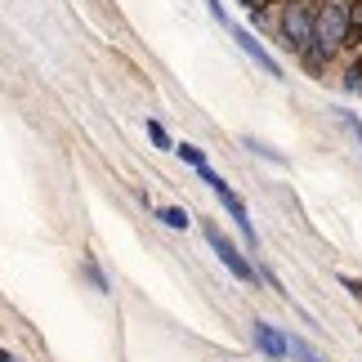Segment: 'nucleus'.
Instances as JSON below:
<instances>
[{
    "instance_id": "obj_1",
    "label": "nucleus",
    "mask_w": 362,
    "mask_h": 362,
    "mask_svg": "<svg viewBox=\"0 0 362 362\" xmlns=\"http://www.w3.org/2000/svg\"><path fill=\"white\" fill-rule=\"evenodd\" d=\"M197 175H202V184L215 192L219 197V206H224L228 211V219L233 224H238V233H242V242H246V250H255L259 246V238H255V224H250V215H246V202L238 197V192H233L224 179H219V170H211V165H197Z\"/></svg>"
},
{
    "instance_id": "obj_2",
    "label": "nucleus",
    "mask_w": 362,
    "mask_h": 362,
    "mask_svg": "<svg viewBox=\"0 0 362 362\" xmlns=\"http://www.w3.org/2000/svg\"><path fill=\"white\" fill-rule=\"evenodd\" d=\"M202 233H206V242H211V250L219 255V264H224V269H228L233 277H238V282H246V286H259V269L246 259V250H242L238 242L219 233V224H211V219H206V224H202Z\"/></svg>"
},
{
    "instance_id": "obj_3",
    "label": "nucleus",
    "mask_w": 362,
    "mask_h": 362,
    "mask_svg": "<svg viewBox=\"0 0 362 362\" xmlns=\"http://www.w3.org/2000/svg\"><path fill=\"white\" fill-rule=\"evenodd\" d=\"M277 36H282V45L300 59L304 45L313 40V5L309 0H286L282 18H277Z\"/></svg>"
},
{
    "instance_id": "obj_4",
    "label": "nucleus",
    "mask_w": 362,
    "mask_h": 362,
    "mask_svg": "<svg viewBox=\"0 0 362 362\" xmlns=\"http://www.w3.org/2000/svg\"><path fill=\"white\" fill-rule=\"evenodd\" d=\"M344 27H349V0H317L313 5V40L340 49Z\"/></svg>"
},
{
    "instance_id": "obj_5",
    "label": "nucleus",
    "mask_w": 362,
    "mask_h": 362,
    "mask_svg": "<svg viewBox=\"0 0 362 362\" xmlns=\"http://www.w3.org/2000/svg\"><path fill=\"white\" fill-rule=\"evenodd\" d=\"M233 40H238V45H242V49H246V54H250V59H255V63H259L269 76H282V63H277L273 54L259 45V40H255V32H246V27H233Z\"/></svg>"
},
{
    "instance_id": "obj_6",
    "label": "nucleus",
    "mask_w": 362,
    "mask_h": 362,
    "mask_svg": "<svg viewBox=\"0 0 362 362\" xmlns=\"http://www.w3.org/2000/svg\"><path fill=\"white\" fill-rule=\"evenodd\" d=\"M250 340L259 344V354H269V358H286V336L277 327H269V322H255L250 327Z\"/></svg>"
},
{
    "instance_id": "obj_7",
    "label": "nucleus",
    "mask_w": 362,
    "mask_h": 362,
    "mask_svg": "<svg viewBox=\"0 0 362 362\" xmlns=\"http://www.w3.org/2000/svg\"><path fill=\"white\" fill-rule=\"evenodd\" d=\"M331 59H336V49H331V45H322V40H309V45H304V54H300L304 72H313V76H322Z\"/></svg>"
},
{
    "instance_id": "obj_8",
    "label": "nucleus",
    "mask_w": 362,
    "mask_h": 362,
    "mask_svg": "<svg viewBox=\"0 0 362 362\" xmlns=\"http://www.w3.org/2000/svg\"><path fill=\"white\" fill-rule=\"evenodd\" d=\"M286 358H291V362H327V358L317 354V349H313V344L304 340V336H296V331L286 336Z\"/></svg>"
},
{
    "instance_id": "obj_9",
    "label": "nucleus",
    "mask_w": 362,
    "mask_h": 362,
    "mask_svg": "<svg viewBox=\"0 0 362 362\" xmlns=\"http://www.w3.org/2000/svg\"><path fill=\"white\" fill-rule=\"evenodd\" d=\"M344 49H362V0H349V27H344Z\"/></svg>"
},
{
    "instance_id": "obj_10",
    "label": "nucleus",
    "mask_w": 362,
    "mask_h": 362,
    "mask_svg": "<svg viewBox=\"0 0 362 362\" xmlns=\"http://www.w3.org/2000/svg\"><path fill=\"white\" fill-rule=\"evenodd\" d=\"M157 219H161L165 228H188V224H192V219H188V211H179V206H161V211H157Z\"/></svg>"
},
{
    "instance_id": "obj_11",
    "label": "nucleus",
    "mask_w": 362,
    "mask_h": 362,
    "mask_svg": "<svg viewBox=\"0 0 362 362\" xmlns=\"http://www.w3.org/2000/svg\"><path fill=\"white\" fill-rule=\"evenodd\" d=\"M242 144H246L250 152H259V157H264V161H273V165H286V157H282V152H273L269 144H259V139H250V134H246V139H242Z\"/></svg>"
},
{
    "instance_id": "obj_12",
    "label": "nucleus",
    "mask_w": 362,
    "mask_h": 362,
    "mask_svg": "<svg viewBox=\"0 0 362 362\" xmlns=\"http://www.w3.org/2000/svg\"><path fill=\"white\" fill-rule=\"evenodd\" d=\"M175 152H179V161L192 165V170H197V165H206V152H202L197 144H175Z\"/></svg>"
},
{
    "instance_id": "obj_13",
    "label": "nucleus",
    "mask_w": 362,
    "mask_h": 362,
    "mask_svg": "<svg viewBox=\"0 0 362 362\" xmlns=\"http://www.w3.org/2000/svg\"><path fill=\"white\" fill-rule=\"evenodd\" d=\"M148 139L157 144L161 152H175V144H170V134H165V125L161 121H148Z\"/></svg>"
},
{
    "instance_id": "obj_14",
    "label": "nucleus",
    "mask_w": 362,
    "mask_h": 362,
    "mask_svg": "<svg viewBox=\"0 0 362 362\" xmlns=\"http://www.w3.org/2000/svg\"><path fill=\"white\" fill-rule=\"evenodd\" d=\"M358 86H362V49H354V63L344 72V90H358Z\"/></svg>"
},
{
    "instance_id": "obj_15",
    "label": "nucleus",
    "mask_w": 362,
    "mask_h": 362,
    "mask_svg": "<svg viewBox=\"0 0 362 362\" xmlns=\"http://www.w3.org/2000/svg\"><path fill=\"white\" fill-rule=\"evenodd\" d=\"M86 277H90V282L103 291V296H107V291H112V282H107V277H103V269H99V264H94V259H86Z\"/></svg>"
},
{
    "instance_id": "obj_16",
    "label": "nucleus",
    "mask_w": 362,
    "mask_h": 362,
    "mask_svg": "<svg viewBox=\"0 0 362 362\" xmlns=\"http://www.w3.org/2000/svg\"><path fill=\"white\" fill-rule=\"evenodd\" d=\"M340 286L349 291L354 300H362V277H349V273H340Z\"/></svg>"
},
{
    "instance_id": "obj_17",
    "label": "nucleus",
    "mask_w": 362,
    "mask_h": 362,
    "mask_svg": "<svg viewBox=\"0 0 362 362\" xmlns=\"http://www.w3.org/2000/svg\"><path fill=\"white\" fill-rule=\"evenodd\" d=\"M340 121H344V125H349V130H354V139H358V144H362V121H358L354 112H340Z\"/></svg>"
},
{
    "instance_id": "obj_18",
    "label": "nucleus",
    "mask_w": 362,
    "mask_h": 362,
    "mask_svg": "<svg viewBox=\"0 0 362 362\" xmlns=\"http://www.w3.org/2000/svg\"><path fill=\"white\" fill-rule=\"evenodd\" d=\"M206 9H211V18H219V23H228V9L219 5V0H206Z\"/></svg>"
},
{
    "instance_id": "obj_19",
    "label": "nucleus",
    "mask_w": 362,
    "mask_h": 362,
    "mask_svg": "<svg viewBox=\"0 0 362 362\" xmlns=\"http://www.w3.org/2000/svg\"><path fill=\"white\" fill-rule=\"evenodd\" d=\"M273 5H277V0H250V13L259 18V13H264V9H273Z\"/></svg>"
},
{
    "instance_id": "obj_20",
    "label": "nucleus",
    "mask_w": 362,
    "mask_h": 362,
    "mask_svg": "<svg viewBox=\"0 0 362 362\" xmlns=\"http://www.w3.org/2000/svg\"><path fill=\"white\" fill-rule=\"evenodd\" d=\"M0 362H18V358H13V354H9V349H0Z\"/></svg>"
},
{
    "instance_id": "obj_21",
    "label": "nucleus",
    "mask_w": 362,
    "mask_h": 362,
    "mask_svg": "<svg viewBox=\"0 0 362 362\" xmlns=\"http://www.w3.org/2000/svg\"><path fill=\"white\" fill-rule=\"evenodd\" d=\"M238 5H246V9H250V0H238Z\"/></svg>"
},
{
    "instance_id": "obj_22",
    "label": "nucleus",
    "mask_w": 362,
    "mask_h": 362,
    "mask_svg": "<svg viewBox=\"0 0 362 362\" xmlns=\"http://www.w3.org/2000/svg\"><path fill=\"white\" fill-rule=\"evenodd\" d=\"M358 94H362V86H358Z\"/></svg>"
}]
</instances>
